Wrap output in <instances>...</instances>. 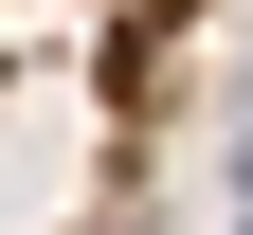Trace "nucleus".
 <instances>
[{
    "label": "nucleus",
    "mask_w": 253,
    "mask_h": 235,
    "mask_svg": "<svg viewBox=\"0 0 253 235\" xmlns=\"http://www.w3.org/2000/svg\"><path fill=\"white\" fill-rule=\"evenodd\" d=\"M109 235H126V217H109Z\"/></svg>",
    "instance_id": "obj_1"
}]
</instances>
